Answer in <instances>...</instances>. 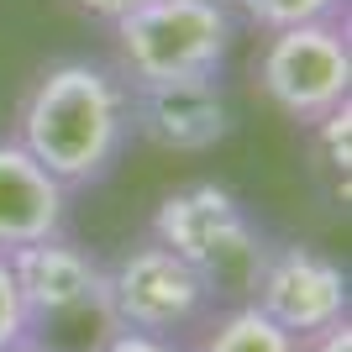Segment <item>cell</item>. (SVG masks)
Masks as SVG:
<instances>
[{
  "label": "cell",
  "mask_w": 352,
  "mask_h": 352,
  "mask_svg": "<svg viewBox=\"0 0 352 352\" xmlns=\"http://www.w3.org/2000/svg\"><path fill=\"white\" fill-rule=\"evenodd\" d=\"M126 132V79L89 58L47 63L16 111V142L63 190L95 184L116 163Z\"/></svg>",
  "instance_id": "cell-1"
},
{
  "label": "cell",
  "mask_w": 352,
  "mask_h": 352,
  "mask_svg": "<svg viewBox=\"0 0 352 352\" xmlns=\"http://www.w3.org/2000/svg\"><path fill=\"white\" fill-rule=\"evenodd\" d=\"M153 242L184 258L210 289V300H252L268 258L258 221L242 210L232 190H221L210 179H195L163 195L153 210Z\"/></svg>",
  "instance_id": "cell-2"
},
{
  "label": "cell",
  "mask_w": 352,
  "mask_h": 352,
  "mask_svg": "<svg viewBox=\"0 0 352 352\" xmlns=\"http://www.w3.org/2000/svg\"><path fill=\"white\" fill-rule=\"evenodd\" d=\"M116 74L132 85L216 79L232 53V11L221 0H142L111 21Z\"/></svg>",
  "instance_id": "cell-3"
},
{
  "label": "cell",
  "mask_w": 352,
  "mask_h": 352,
  "mask_svg": "<svg viewBox=\"0 0 352 352\" xmlns=\"http://www.w3.org/2000/svg\"><path fill=\"white\" fill-rule=\"evenodd\" d=\"M258 89L279 116L316 126L352 95V43L342 21H305V27L268 32L258 53Z\"/></svg>",
  "instance_id": "cell-4"
},
{
  "label": "cell",
  "mask_w": 352,
  "mask_h": 352,
  "mask_svg": "<svg viewBox=\"0 0 352 352\" xmlns=\"http://www.w3.org/2000/svg\"><path fill=\"white\" fill-rule=\"evenodd\" d=\"M210 305V289L200 284L184 258L163 242H137L105 268V321L116 331H142V337H174L195 326Z\"/></svg>",
  "instance_id": "cell-5"
},
{
  "label": "cell",
  "mask_w": 352,
  "mask_h": 352,
  "mask_svg": "<svg viewBox=\"0 0 352 352\" xmlns=\"http://www.w3.org/2000/svg\"><path fill=\"white\" fill-rule=\"evenodd\" d=\"M11 263L16 294H21V316L32 326H63L79 321V316H105V268L89 258L79 242L69 236H43V242H27V248L6 252Z\"/></svg>",
  "instance_id": "cell-6"
},
{
  "label": "cell",
  "mask_w": 352,
  "mask_h": 352,
  "mask_svg": "<svg viewBox=\"0 0 352 352\" xmlns=\"http://www.w3.org/2000/svg\"><path fill=\"white\" fill-rule=\"evenodd\" d=\"M252 305L263 310L268 321H279L289 337H316L326 326L347 321L352 289L342 263H331L326 252L316 248H268L263 274H258V289H252Z\"/></svg>",
  "instance_id": "cell-7"
},
{
  "label": "cell",
  "mask_w": 352,
  "mask_h": 352,
  "mask_svg": "<svg viewBox=\"0 0 352 352\" xmlns=\"http://www.w3.org/2000/svg\"><path fill=\"white\" fill-rule=\"evenodd\" d=\"M126 126L163 153H206L232 132V105L216 79L126 85Z\"/></svg>",
  "instance_id": "cell-8"
},
{
  "label": "cell",
  "mask_w": 352,
  "mask_h": 352,
  "mask_svg": "<svg viewBox=\"0 0 352 352\" xmlns=\"http://www.w3.org/2000/svg\"><path fill=\"white\" fill-rule=\"evenodd\" d=\"M63 221H69V190L16 137L0 142V252L58 236Z\"/></svg>",
  "instance_id": "cell-9"
},
{
  "label": "cell",
  "mask_w": 352,
  "mask_h": 352,
  "mask_svg": "<svg viewBox=\"0 0 352 352\" xmlns=\"http://www.w3.org/2000/svg\"><path fill=\"white\" fill-rule=\"evenodd\" d=\"M195 352H300V337H289L279 321H268L252 300H236L221 321L206 326Z\"/></svg>",
  "instance_id": "cell-10"
},
{
  "label": "cell",
  "mask_w": 352,
  "mask_h": 352,
  "mask_svg": "<svg viewBox=\"0 0 352 352\" xmlns=\"http://www.w3.org/2000/svg\"><path fill=\"white\" fill-rule=\"evenodd\" d=\"M236 11L263 32H284V27H305V21H337L342 0H236Z\"/></svg>",
  "instance_id": "cell-11"
},
{
  "label": "cell",
  "mask_w": 352,
  "mask_h": 352,
  "mask_svg": "<svg viewBox=\"0 0 352 352\" xmlns=\"http://www.w3.org/2000/svg\"><path fill=\"white\" fill-rule=\"evenodd\" d=\"M27 337V316H21V294H16V279H11V263L0 252V347Z\"/></svg>",
  "instance_id": "cell-12"
},
{
  "label": "cell",
  "mask_w": 352,
  "mask_h": 352,
  "mask_svg": "<svg viewBox=\"0 0 352 352\" xmlns=\"http://www.w3.org/2000/svg\"><path fill=\"white\" fill-rule=\"evenodd\" d=\"M100 352H184L174 347V337H142V331H116Z\"/></svg>",
  "instance_id": "cell-13"
},
{
  "label": "cell",
  "mask_w": 352,
  "mask_h": 352,
  "mask_svg": "<svg viewBox=\"0 0 352 352\" xmlns=\"http://www.w3.org/2000/svg\"><path fill=\"white\" fill-rule=\"evenodd\" d=\"M300 352H352V321H337L326 331H316V337H305Z\"/></svg>",
  "instance_id": "cell-14"
},
{
  "label": "cell",
  "mask_w": 352,
  "mask_h": 352,
  "mask_svg": "<svg viewBox=\"0 0 352 352\" xmlns=\"http://www.w3.org/2000/svg\"><path fill=\"white\" fill-rule=\"evenodd\" d=\"M137 6H142V0H74V11H85L89 21H105V27L121 21L126 11H137Z\"/></svg>",
  "instance_id": "cell-15"
},
{
  "label": "cell",
  "mask_w": 352,
  "mask_h": 352,
  "mask_svg": "<svg viewBox=\"0 0 352 352\" xmlns=\"http://www.w3.org/2000/svg\"><path fill=\"white\" fill-rule=\"evenodd\" d=\"M0 352H53V347H43V342H32V337H21V342H11V347H0Z\"/></svg>",
  "instance_id": "cell-16"
}]
</instances>
